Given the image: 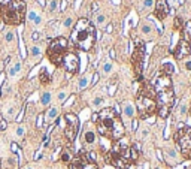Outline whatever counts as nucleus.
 <instances>
[{"mask_svg":"<svg viewBox=\"0 0 191 169\" xmlns=\"http://www.w3.org/2000/svg\"><path fill=\"white\" fill-rule=\"evenodd\" d=\"M96 124H97L98 133L110 141H120L126 133V127H124L121 118L118 117L114 108L102 109L98 112V118Z\"/></svg>","mask_w":191,"mask_h":169,"instance_id":"obj_1","label":"nucleus"},{"mask_svg":"<svg viewBox=\"0 0 191 169\" xmlns=\"http://www.w3.org/2000/svg\"><path fill=\"white\" fill-rule=\"evenodd\" d=\"M96 27L94 24L87 18H79L78 23L73 25L70 33L72 43L78 47L81 51H90L93 49L96 43Z\"/></svg>","mask_w":191,"mask_h":169,"instance_id":"obj_2","label":"nucleus"},{"mask_svg":"<svg viewBox=\"0 0 191 169\" xmlns=\"http://www.w3.org/2000/svg\"><path fill=\"white\" fill-rule=\"evenodd\" d=\"M27 14V5L24 0H9L0 6V17L8 25H19Z\"/></svg>","mask_w":191,"mask_h":169,"instance_id":"obj_3","label":"nucleus"},{"mask_svg":"<svg viewBox=\"0 0 191 169\" xmlns=\"http://www.w3.org/2000/svg\"><path fill=\"white\" fill-rule=\"evenodd\" d=\"M106 162L116 169H126L131 162L130 147L127 144H124L121 139L115 141V144L112 145V148L106 154Z\"/></svg>","mask_w":191,"mask_h":169,"instance_id":"obj_4","label":"nucleus"},{"mask_svg":"<svg viewBox=\"0 0 191 169\" xmlns=\"http://www.w3.org/2000/svg\"><path fill=\"white\" fill-rule=\"evenodd\" d=\"M137 112H139L140 118H148V117L154 115L157 111V102H155V90L151 86H145L139 96H137Z\"/></svg>","mask_w":191,"mask_h":169,"instance_id":"obj_5","label":"nucleus"},{"mask_svg":"<svg viewBox=\"0 0 191 169\" xmlns=\"http://www.w3.org/2000/svg\"><path fill=\"white\" fill-rule=\"evenodd\" d=\"M67 47H69V42H67V39H66V37H55V39H52L51 43L48 45V49H47L48 58L51 60L52 64H55V66L63 64V58L66 55Z\"/></svg>","mask_w":191,"mask_h":169,"instance_id":"obj_6","label":"nucleus"},{"mask_svg":"<svg viewBox=\"0 0 191 169\" xmlns=\"http://www.w3.org/2000/svg\"><path fill=\"white\" fill-rule=\"evenodd\" d=\"M155 102H157V111H158L160 118H167L172 106L175 103V92L173 88L170 90H164V92L155 93Z\"/></svg>","mask_w":191,"mask_h":169,"instance_id":"obj_7","label":"nucleus"},{"mask_svg":"<svg viewBox=\"0 0 191 169\" xmlns=\"http://www.w3.org/2000/svg\"><path fill=\"white\" fill-rule=\"evenodd\" d=\"M175 141H176L178 147H179L182 156L191 159V127H188V126L181 127L175 133Z\"/></svg>","mask_w":191,"mask_h":169,"instance_id":"obj_8","label":"nucleus"},{"mask_svg":"<svg viewBox=\"0 0 191 169\" xmlns=\"http://www.w3.org/2000/svg\"><path fill=\"white\" fill-rule=\"evenodd\" d=\"M143 58H145V42L137 39L136 41V48L131 54V63L134 67V73L137 75V78L140 79L142 75V69H143Z\"/></svg>","mask_w":191,"mask_h":169,"instance_id":"obj_9","label":"nucleus"},{"mask_svg":"<svg viewBox=\"0 0 191 169\" xmlns=\"http://www.w3.org/2000/svg\"><path fill=\"white\" fill-rule=\"evenodd\" d=\"M64 121H66V127H64V135L67 138L69 142L75 141L78 129H79V120L75 114H66L64 115Z\"/></svg>","mask_w":191,"mask_h":169,"instance_id":"obj_10","label":"nucleus"},{"mask_svg":"<svg viewBox=\"0 0 191 169\" xmlns=\"http://www.w3.org/2000/svg\"><path fill=\"white\" fill-rule=\"evenodd\" d=\"M63 66L69 73H76L79 70V57L75 53H66L63 58Z\"/></svg>","mask_w":191,"mask_h":169,"instance_id":"obj_11","label":"nucleus"},{"mask_svg":"<svg viewBox=\"0 0 191 169\" xmlns=\"http://www.w3.org/2000/svg\"><path fill=\"white\" fill-rule=\"evenodd\" d=\"M190 53H191V43L188 41H185L184 37H181V41L178 42L176 48L173 49L175 58H176V60H182V58H185Z\"/></svg>","mask_w":191,"mask_h":169,"instance_id":"obj_12","label":"nucleus"},{"mask_svg":"<svg viewBox=\"0 0 191 169\" xmlns=\"http://www.w3.org/2000/svg\"><path fill=\"white\" fill-rule=\"evenodd\" d=\"M172 88V78L166 73H160L157 76V79L154 82V90L155 93L158 92H164V90H170Z\"/></svg>","mask_w":191,"mask_h":169,"instance_id":"obj_13","label":"nucleus"},{"mask_svg":"<svg viewBox=\"0 0 191 169\" xmlns=\"http://www.w3.org/2000/svg\"><path fill=\"white\" fill-rule=\"evenodd\" d=\"M154 14L158 19H164L169 15V3L166 0H155L154 2Z\"/></svg>","mask_w":191,"mask_h":169,"instance_id":"obj_14","label":"nucleus"},{"mask_svg":"<svg viewBox=\"0 0 191 169\" xmlns=\"http://www.w3.org/2000/svg\"><path fill=\"white\" fill-rule=\"evenodd\" d=\"M182 37L191 43V19L184 24V29H182Z\"/></svg>","mask_w":191,"mask_h":169,"instance_id":"obj_15","label":"nucleus"},{"mask_svg":"<svg viewBox=\"0 0 191 169\" xmlns=\"http://www.w3.org/2000/svg\"><path fill=\"white\" fill-rule=\"evenodd\" d=\"M122 109H124V115L127 117V118H131V117L134 115V106L131 105L130 102H126L122 105Z\"/></svg>","mask_w":191,"mask_h":169,"instance_id":"obj_16","label":"nucleus"},{"mask_svg":"<svg viewBox=\"0 0 191 169\" xmlns=\"http://www.w3.org/2000/svg\"><path fill=\"white\" fill-rule=\"evenodd\" d=\"M58 117V108L54 106V108H49L48 112H47V121L48 123H52L54 121V118H57Z\"/></svg>","mask_w":191,"mask_h":169,"instance_id":"obj_17","label":"nucleus"},{"mask_svg":"<svg viewBox=\"0 0 191 169\" xmlns=\"http://www.w3.org/2000/svg\"><path fill=\"white\" fill-rule=\"evenodd\" d=\"M39 79H41L42 84H49L51 82V75L48 73V70L45 67L41 70V73H39Z\"/></svg>","mask_w":191,"mask_h":169,"instance_id":"obj_18","label":"nucleus"},{"mask_svg":"<svg viewBox=\"0 0 191 169\" xmlns=\"http://www.w3.org/2000/svg\"><path fill=\"white\" fill-rule=\"evenodd\" d=\"M29 53H30L31 57L37 58V57H41V55H42V47H39V45H33V47L29 48Z\"/></svg>","mask_w":191,"mask_h":169,"instance_id":"obj_19","label":"nucleus"},{"mask_svg":"<svg viewBox=\"0 0 191 169\" xmlns=\"http://www.w3.org/2000/svg\"><path fill=\"white\" fill-rule=\"evenodd\" d=\"M173 70H175V67H173L172 63H164L163 66H161V73H166L169 76L173 73Z\"/></svg>","mask_w":191,"mask_h":169,"instance_id":"obj_20","label":"nucleus"},{"mask_svg":"<svg viewBox=\"0 0 191 169\" xmlns=\"http://www.w3.org/2000/svg\"><path fill=\"white\" fill-rule=\"evenodd\" d=\"M69 169H82V160H81L79 156H78V157H75V159H72Z\"/></svg>","mask_w":191,"mask_h":169,"instance_id":"obj_21","label":"nucleus"},{"mask_svg":"<svg viewBox=\"0 0 191 169\" xmlns=\"http://www.w3.org/2000/svg\"><path fill=\"white\" fill-rule=\"evenodd\" d=\"M19 69H21V63H19V61H15V63L11 66V69H9V76H15V75L19 72Z\"/></svg>","mask_w":191,"mask_h":169,"instance_id":"obj_22","label":"nucleus"},{"mask_svg":"<svg viewBox=\"0 0 191 169\" xmlns=\"http://www.w3.org/2000/svg\"><path fill=\"white\" fill-rule=\"evenodd\" d=\"M85 142L87 144H94V141H96V135H94V132H91V130H87L85 132Z\"/></svg>","mask_w":191,"mask_h":169,"instance_id":"obj_23","label":"nucleus"},{"mask_svg":"<svg viewBox=\"0 0 191 169\" xmlns=\"http://www.w3.org/2000/svg\"><path fill=\"white\" fill-rule=\"evenodd\" d=\"M72 153H70V150H64L63 153H61V160L63 162H66V163H70L72 162Z\"/></svg>","mask_w":191,"mask_h":169,"instance_id":"obj_24","label":"nucleus"},{"mask_svg":"<svg viewBox=\"0 0 191 169\" xmlns=\"http://www.w3.org/2000/svg\"><path fill=\"white\" fill-rule=\"evenodd\" d=\"M51 102V93H48V92H45L42 96H41V103L43 106H47L48 103Z\"/></svg>","mask_w":191,"mask_h":169,"instance_id":"obj_25","label":"nucleus"},{"mask_svg":"<svg viewBox=\"0 0 191 169\" xmlns=\"http://www.w3.org/2000/svg\"><path fill=\"white\" fill-rule=\"evenodd\" d=\"M88 82H90V78H88V76H82L81 79H79V84H78V88H79V90H84L85 87L88 86Z\"/></svg>","mask_w":191,"mask_h":169,"instance_id":"obj_26","label":"nucleus"},{"mask_svg":"<svg viewBox=\"0 0 191 169\" xmlns=\"http://www.w3.org/2000/svg\"><path fill=\"white\" fill-rule=\"evenodd\" d=\"M152 24L151 23H145L143 25H142V33H145V35H149V33H152Z\"/></svg>","mask_w":191,"mask_h":169,"instance_id":"obj_27","label":"nucleus"},{"mask_svg":"<svg viewBox=\"0 0 191 169\" xmlns=\"http://www.w3.org/2000/svg\"><path fill=\"white\" fill-rule=\"evenodd\" d=\"M184 24H185V23H182V18H181V17H176V18H175V29H176L178 31H182Z\"/></svg>","mask_w":191,"mask_h":169,"instance_id":"obj_28","label":"nucleus"},{"mask_svg":"<svg viewBox=\"0 0 191 169\" xmlns=\"http://www.w3.org/2000/svg\"><path fill=\"white\" fill-rule=\"evenodd\" d=\"M142 5H143V9L145 11H151V9L154 8V0H143Z\"/></svg>","mask_w":191,"mask_h":169,"instance_id":"obj_29","label":"nucleus"},{"mask_svg":"<svg viewBox=\"0 0 191 169\" xmlns=\"http://www.w3.org/2000/svg\"><path fill=\"white\" fill-rule=\"evenodd\" d=\"M187 117V106H185V103H181V106H179V118L184 120Z\"/></svg>","mask_w":191,"mask_h":169,"instance_id":"obj_30","label":"nucleus"},{"mask_svg":"<svg viewBox=\"0 0 191 169\" xmlns=\"http://www.w3.org/2000/svg\"><path fill=\"white\" fill-rule=\"evenodd\" d=\"M106 21H108L106 15H97V17H96V23H97V25H104V24H106Z\"/></svg>","mask_w":191,"mask_h":169,"instance_id":"obj_31","label":"nucleus"},{"mask_svg":"<svg viewBox=\"0 0 191 169\" xmlns=\"http://www.w3.org/2000/svg\"><path fill=\"white\" fill-rule=\"evenodd\" d=\"M48 5H49V12H51V14L54 11H57V8H58V2H57V0H51Z\"/></svg>","mask_w":191,"mask_h":169,"instance_id":"obj_32","label":"nucleus"},{"mask_svg":"<svg viewBox=\"0 0 191 169\" xmlns=\"http://www.w3.org/2000/svg\"><path fill=\"white\" fill-rule=\"evenodd\" d=\"M72 24H73V19H72L70 17H67V18L64 19V23H63L64 29H70V27H72Z\"/></svg>","mask_w":191,"mask_h":169,"instance_id":"obj_33","label":"nucleus"},{"mask_svg":"<svg viewBox=\"0 0 191 169\" xmlns=\"http://www.w3.org/2000/svg\"><path fill=\"white\" fill-rule=\"evenodd\" d=\"M112 67H114V66H112V63H109V61L104 63V64H103V72H104V73H109L110 70H112Z\"/></svg>","mask_w":191,"mask_h":169,"instance_id":"obj_34","label":"nucleus"},{"mask_svg":"<svg viewBox=\"0 0 191 169\" xmlns=\"http://www.w3.org/2000/svg\"><path fill=\"white\" fill-rule=\"evenodd\" d=\"M37 15H39V14H37V12H36V11H33V9H31V11L29 12V15H27V18H29V19H30V21L33 23V19H35V18L37 17Z\"/></svg>","mask_w":191,"mask_h":169,"instance_id":"obj_35","label":"nucleus"},{"mask_svg":"<svg viewBox=\"0 0 191 169\" xmlns=\"http://www.w3.org/2000/svg\"><path fill=\"white\" fill-rule=\"evenodd\" d=\"M66 97H67V93H66V92H60V93H58V100H60V102H63Z\"/></svg>","mask_w":191,"mask_h":169,"instance_id":"obj_36","label":"nucleus"},{"mask_svg":"<svg viewBox=\"0 0 191 169\" xmlns=\"http://www.w3.org/2000/svg\"><path fill=\"white\" fill-rule=\"evenodd\" d=\"M33 24H35V25H39V24H42V17H41V15H37L35 19H33Z\"/></svg>","mask_w":191,"mask_h":169,"instance_id":"obj_37","label":"nucleus"},{"mask_svg":"<svg viewBox=\"0 0 191 169\" xmlns=\"http://www.w3.org/2000/svg\"><path fill=\"white\" fill-rule=\"evenodd\" d=\"M6 41H8V42L14 41V33H12V31H8V33H6Z\"/></svg>","mask_w":191,"mask_h":169,"instance_id":"obj_38","label":"nucleus"},{"mask_svg":"<svg viewBox=\"0 0 191 169\" xmlns=\"http://www.w3.org/2000/svg\"><path fill=\"white\" fill-rule=\"evenodd\" d=\"M184 69H185V70H190V72H191V60H187L185 63H184Z\"/></svg>","mask_w":191,"mask_h":169,"instance_id":"obj_39","label":"nucleus"},{"mask_svg":"<svg viewBox=\"0 0 191 169\" xmlns=\"http://www.w3.org/2000/svg\"><path fill=\"white\" fill-rule=\"evenodd\" d=\"M102 102H103V99H100V97H97V99H94L93 105H94V106H100V105H102Z\"/></svg>","mask_w":191,"mask_h":169,"instance_id":"obj_40","label":"nucleus"},{"mask_svg":"<svg viewBox=\"0 0 191 169\" xmlns=\"http://www.w3.org/2000/svg\"><path fill=\"white\" fill-rule=\"evenodd\" d=\"M17 135H18V136H23V135H24V127H18V129H17Z\"/></svg>","mask_w":191,"mask_h":169,"instance_id":"obj_41","label":"nucleus"},{"mask_svg":"<svg viewBox=\"0 0 191 169\" xmlns=\"http://www.w3.org/2000/svg\"><path fill=\"white\" fill-rule=\"evenodd\" d=\"M37 3H39V6H42V8L47 6V2H45V0H37Z\"/></svg>","mask_w":191,"mask_h":169,"instance_id":"obj_42","label":"nucleus"},{"mask_svg":"<svg viewBox=\"0 0 191 169\" xmlns=\"http://www.w3.org/2000/svg\"><path fill=\"white\" fill-rule=\"evenodd\" d=\"M66 8H67V0H63V2H61V9L64 11Z\"/></svg>","mask_w":191,"mask_h":169,"instance_id":"obj_43","label":"nucleus"},{"mask_svg":"<svg viewBox=\"0 0 191 169\" xmlns=\"http://www.w3.org/2000/svg\"><path fill=\"white\" fill-rule=\"evenodd\" d=\"M31 37H33V41H37V39H39V33H36V31H35V33L31 35Z\"/></svg>","mask_w":191,"mask_h":169,"instance_id":"obj_44","label":"nucleus"},{"mask_svg":"<svg viewBox=\"0 0 191 169\" xmlns=\"http://www.w3.org/2000/svg\"><path fill=\"white\" fill-rule=\"evenodd\" d=\"M106 33H112V25H110V24L106 27Z\"/></svg>","mask_w":191,"mask_h":169,"instance_id":"obj_45","label":"nucleus"},{"mask_svg":"<svg viewBox=\"0 0 191 169\" xmlns=\"http://www.w3.org/2000/svg\"><path fill=\"white\" fill-rule=\"evenodd\" d=\"M97 118H98V114H93V121H94V123L97 121Z\"/></svg>","mask_w":191,"mask_h":169,"instance_id":"obj_46","label":"nucleus"},{"mask_svg":"<svg viewBox=\"0 0 191 169\" xmlns=\"http://www.w3.org/2000/svg\"><path fill=\"white\" fill-rule=\"evenodd\" d=\"M2 67H3V63H2V61H0V70H2Z\"/></svg>","mask_w":191,"mask_h":169,"instance_id":"obj_47","label":"nucleus"},{"mask_svg":"<svg viewBox=\"0 0 191 169\" xmlns=\"http://www.w3.org/2000/svg\"><path fill=\"white\" fill-rule=\"evenodd\" d=\"M190 114H191V106H190Z\"/></svg>","mask_w":191,"mask_h":169,"instance_id":"obj_48","label":"nucleus"},{"mask_svg":"<svg viewBox=\"0 0 191 169\" xmlns=\"http://www.w3.org/2000/svg\"><path fill=\"white\" fill-rule=\"evenodd\" d=\"M190 78H191V73H190Z\"/></svg>","mask_w":191,"mask_h":169,"instance_id":"obj_49","label":"nucleus"},{"mask_svg":"<svg viewBox=\"0 0 191 169\" xmlns=\"http://www.w3.org/2000/svg\"><path fill=\"white\" fill-rule=\"evenodd\" d=\"M29 169H31V168H29Z\"/></svg>","mask_w":191,"mask_h":169,"instance_id":"obj_50","label":"nucleus"}]
</instances>
